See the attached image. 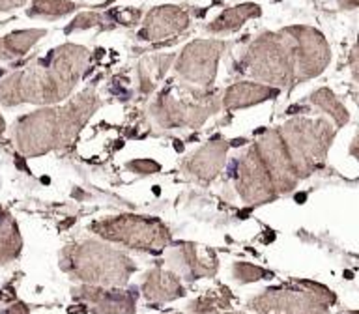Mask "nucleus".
<instances>
[{
	"label": "nucleus",
	"instance_id": "a878e982",
	"mask_svg": "<svg viewBox=\"0 0 359 314\" xmlns=\"http://www.w3.org/2000/svg\"><path fill=\"white\" fill-rule=\"evenodd\" d=\"M131 170L139 174H156L159 172V163L151 161V159H137V161H131L128 165Z\"/></svg>",
	"mask_w": 359,
	"mask_h": 314
},
{
	"label": "nucleus",
	"instance_id": "7ed1b4c3",
	"mask_svg": "<svg viewBox=\"0 0 359 314\" xmlns=\"http://www.w3.org/2000/svg\"><path fill=\"white\" fill-rule=\"evenodd\" d=\"M101 101L94 88L67 101L62 107H45L25 114L13 123L11 137L19 151L28 157L43 156L47 151L69 144L79 129L100 109Z\"/></svg>",
	"mask_w": 359,
	"mask_h": 314
},
{
	"label": "nucleus",
	"instance_id": "f704fd0d",
	"mask_svg": "<svg viewBox=\"0 0 359 314\" xmlns=\"http://www.w3.org/2000/svg\"><path fill=\"white\" fill-rule=\"evenodd\" d=\"M350 314H359V310H353V313H350Z\"/></svg>",
	"mask_w": 359,
	"mask_h": 314
},
{
	"label": "nucleus",
	"instance_id": "423d86ee",
	"mask_svg": "<svg viewBox=\"0 0 359 314\" xmlns=\"http://www.w3.org/2000/svg\"><path fill=\"white\" fill-rule=\"evenodd\" d=\"M335 296L327 288L297 280L296 286L266 288L249 301L257 314H327Z\"/></svg>",
	"mask_w": 359,
	"mask_h": 314
},
{
	"label": "nucleus",
	"instance_id": "6ab92c4d",
	"mask_svg": "<svg viewBox=\"0 0 359 314\" xmlns=\"http://www.w3.org/2000/svg\"><path fill=\"white\" fill-rule=\"evenodd\" d=\"M260 15V6L257 4H241V6H234V8H229V10H224L221 15L212 22V25H208V30L212 34H223V32H230V30H236V28H240L247 19H251V17H258Z\"/></svg>",
	"mask_w": 359,
	"mask_h": 314
},
{
	"label": "nucleus",
	"instance_id": "393cba45",
	"mask_svg": "<svg viewBox=\"0 0 359 314\" xmlns=\"http://www.w3.org/2000/svg\"><path fill=\"white\" fill-rule=\"evenodd\" d=\"M103 21V15L97 13V11H84L81 15H77L72 21V25L66 28V34H72L73 30H84V28L95 27Z\"/></svg>",
	"mask_w": 359,
	"mask_h": 314
},
{
	"label": "nucleus",
	"instance_id": "4468645a",
	"mask_svg": "<svg viewBox=\"0 0 359 314\" xmlns=\"http://www.w3.org/2000/svg\"><path fill=\"white\" fill-rule=\"evenodd\" d=\"M140 290L148 303H154V305L174 301L185 296V288L178 273H174L172 269H165L161 264H156L154 268L146 271Z\"/></svg>",
	"mask_w": 359,
	"mask_h": 314
},
{
	"label": "nucleus",
	"instance_id": "aec40b11",
	"mask_svg": "<svg viewBox=\"0 0 359 314\" xmlns=\"http://www.w3.org/2000/svg\"><path fill=\"white\" fill-rule=\"evenodd\" d=\"M174 60V55L167 56H150L146 60L140 62L139 66V86L140 94H151L161 77L167 73L170 62Z\"/></svg>",
	"mask_w": 359,
	"mask_h": 314
},
{
	"label": "nucleus",
	"instance_id": "f03ea898",
	"mask_svg": "<svg viewBox=\"0 0 359 314\" xmlns=\"http://www.w3.org/2000/svg\"><path fill=\"white\" fill-rule=\"evenodd\" d=\"M88 60L90 53L81 45H60L6 77L0 83V103L6 107L60 103L77 86Z\"/></svg>",
	"mask_w": 359,
	"mask_h": 314
},
{
	"label": "nucleus",
	"instance_id": "9d476101",
	"mask_svg": "<svg viewBox=\"0 0 359 314\" xmlns=\"http://www.w3.org/2000/svg\"><path fill=\"white\" fill-rule=\"evenodd\" d=\"M258 156L262 159L264 167L271 176V182H273L277 193H288L296 187L297 176L296 167L292 163L290 156H288V150H286L285 142L280 139L279 131H268L264 135L262 139L258 140L257 144Z\"/></svg>",
	"mask_w": 359,
	"mask_h": 314
},
{
	"label": "nucleus",
	"instance_id": "1a4fd4ad",
	"mask_svg": "<svg viewBox=\"0 0 359 314\" xmlns=\"http://www.w3.org/2000/svg\"><path fill=\"white\" fill-rule=\"evenodd\" d=\"M236 165V189L243 200L249 204H266L279 195L255 146Z\"/></svg>",
	"mask_w": 359,
	"mask_h": 314
},
{
	"label": "nucleus",
	"instance_id": "2f4dec72",
	"mask_svg": "<svg viewBox=\"0 0 359 314\" xmlns=\"http://www.w3.org/2000/svg\"><path fill=\"white\" fill-rule=\"evenodd\" d=\"M223 314H243V313H226V310H224Z\"/></svg>",
	"mask_w": 359,
	"mask_h": 314
},
{
	"label": "nucleus",
	"instance_id": "f8f14e48",
	"mask_svg": "<svg viewBox=\"0 0 359 314\" xmlns=\"http://www.w3.org/2000/svg\"><path fill=\"white\" fill-rule=\"evenodd\" d=\"M168 268L185 280H198L212 277L217 271L215 252L206 249L202 251L195 243H178L167 254Z\"/></svg>",
	"mask_w": 359,
	"mask_h": 314
},
{
	"label": "nucleus",
	"instance_id": "a211bd4d",
	"mask_svg": "<svg viewBox=\"0 0 359 314\" xmlns=\"http://www.w3.org/2000/svg\"><path fill=\"white\" fill-rule=\"evenodd\" d=\"M232 307V292L223 285L210 288L187 305L193 314H217L219 310H229Z\"/></svg>",
	"mask_w": 359,
	"mask_h": 314
},
{
	"label": "nucleus",
	"instance_id": "0eeeda50",
	"mask_svg": "<svg viewBox=\"0 0 359 314\" xmlns=\"http://www.w3.org/2000/svg\"><path fill=\"white\" fill-rule=\"evenodd\" d=\"M221 101L217 94L208 90L180 86L178 95L174 94V88L161 92L151 105V114L167 129L198 128L208 116L217 112Z\"/></svg>",
	"mask_w": 359,
	"mask_h": 314
},
{
	"label": "nucleus",
	"instance_id": "bb28decb",
	"mask_svg": "<svg viewBox=\"0 0 359 314\" xmlns=\"http://www.w3.org/2000/svg\"><path fill=\"white\" fill-rule=\"evenodd\" d=\"M27 0H0V11H11L25 6Z\"/></svg>",
	"mask_w": 359,
	"mask_h": 314
},
{
	"label": "nucleus",
	"instance_id": "412c9836",
	"mask_svg": "<svg viewBox=\"0 0 359 314\" xmlns=\"http://www.w3.org/2000/svg\"><path fill=\"white\" fill-rule=\"evenodd\" d=\"M21 245L22 241L17 223L8 213H0V264L13 260L21 251Z\"/></svg>",
	"mask_w": 359,
	"mask_h": 314
},
{
	"label": "nucleus",
	"instance_id": "ddd939ff",
	"mask_svg": "<svg viewBox=\"0 0 359 314\" xmlns=\"http://www.w3.org/2000/svg\"><path fill=\"white\" fill-rule=\"evenodd\" d=\"M187 27H189L187 11L182 10L180 6H159L146 15L144 25L137 34V38L144 41H156L184 32Z\"/></svg>",
	"mask_w": 359,
	"mask_h": 314
},
{
	"label": "nucleus",
	"instance_id": "f257e3e1",
	"mask_svg": "<svg viewBox=\"0 0 359 314\" xmlns=\"http://www.w3.org/2000/svg\"><path fill=\"white\" fill-rule=\"evenodd\" d=\"M330 53L318 32L305 27L266 32L251 43L238 71L268 84L285 86L318 75Z\"/></svg>",
	"mask_w": 359,
	"mask_h": 314
},
{
	"label": "nucleus",
	"instance_id": "6e6552de",
	"mask_svg": "<svg viewBox=\"0 0 359 314\" xmlns=\"http://www.w3.org/2000/svg\"><path fill=\"white\" fill-rule=\"evenodd\" d=\"M229 49L226 41L219 39H196L191 41L176 60V73L196 88L208 90L217 75L219 58Z\"/></svg>",
	"mask_w": 359,
	"mask_h": 314
},
{
	"label": "nucleus",
	"instance_id": "2eb2a0df",
	"mask_svg": "<svg viewBox=\"0 0 359 314\" xmlns=\"http://www.w3.org/2000/svg\"><path fill=\"white\" fill-rule=\"evenodd\" d=\"M277 95H279V88H273L269 84L236 83L224 92L223 107L226 111H236V109L257 105L266 100H273Z\"/></svg>",
	"mask_w": 359,
	"mask_h": 314
},
{
	"label": "nucleus",
	"instance_id": "5701e85b",
	"mask_svg": "<svg viewBox=\"0 0 359 314\" xmlns=\"http://www.w3.org/2000/svg\"><path fill=\"white\" fill-rule=\"evenodd\" d=\"M232 277H234V280H238L240 285H247V282H257V280H262V279H271L273 273L268 271V269L260 268V266H255V264L236 262L234 266H232Z\"/></svg>",
	"mask_w": 359,
	"mask_h": 314
},
{
	"label": "nucleus",
	"instance_id": "72a5a7b5",
	"mask_svg": "<svg viewBox=\"0 0 359 314\" xmlns=\"http://www.w3.org/2000/svg\"><path fill=\"white\" fill-rule=\"evenodd\" d=\"M165 314H184V313H165Z\"/></svg>",
	"mask_w": 359,
	"mask_h": 314
},
{
	"label": "nucleus",
	"instance_id": "20e7f679",
	"mask_svg": "<svg viewBox=\"0 0 359 314\" xmlns=\"http://www.w3.org/2000/svg\"><path fill=\"white\" fill-rule=\"evenodd\" d=\"M60 268L73 279L94 286H126L137 271L131 258L100 240H83L64 247Z\"/></svg>",
	"mask_w": 359,
	"mask_h": 314
},
{
	"label": "nucleus",
	"instance_id": "4be33fe9",
	"mask_svg": "<svg viewBox=\"0 0 359 314\" xmlns=\"http://www.w3.org/2000/svg\"><path fill=\"white\" fill-rule=\"evenodd\" d=\"M77 10L73 0H32L28 8V17H41V19H58Z\"/></svg>",
	"mask_w": 359,
	"mask_h": 314
},
{
	"label": "nucleus",
	"instance_id": "9b49d317",
	"mask_svg": "<svg viewBox=\"0 0 359 314\" xmlns=\"http://www.w3.org/2000/svg\"><path fill=\"white\" fill-rule=\"evenodd\" d=\"M137 297V288L123 290L122 286L83 285L73 290V299L84 303L90 314H135Z\"/></svg>",
	"mask_w": 359,
	"mask_h": 314
},
{
	"label": "nucleus",
	"instance_id": "c85d7f7f",
	"mask_svg": "<svg viewBox=\"0 0 359 314\" xmlns=\"http://www.w3.org/2000/svg\"><path fill=\"white\" fill-rule=\"evenodd\" d=\"M339 4L342 8H355V6H359V0H339Z\"/></svg>",
	"mask_w": 359,
	"mask_h": 314
},
{
	"label": "nucleus",
	"instance_id": "c756f323",
	"mask_svg": "<svg viewBox=\"0 0 359 314\" xmlns=\"http://www.w3.org/2000/svg\"><path fill=\"white\" fill-rule=\"evenodd\" d=\"M6 131V122H4V118H2V114H0V135L4 133Z\"/></svg>",
	"mask_w": 359,
	"mask_h": 314
},
{
	"label": "nucleus",
	"instance_id": "f3484780",
	"mask_svg": "<svg viewBox=\"0 0 359 314\" xmlns=\"http://www.w3.org/2000/svg\"><path fill=\"white\" fill-rule=\"evenodd\" d=\"M43 28H28V30H17V32L6 34L0 38V60L11 62L21 58L38 43L45 36Z\"/></svg>",
	"mask_w": 359,
	"mask_h": 314
},
{
	"label": "nucleus",
	"instance_id": "cd10ccee",
	"mask_svg": "<svg viewBox=\"0 0 359 314\" xmlns=\"http://www.w3.org/2000/svg\"><path fill=\"white\" fill-rule=\"evenodd\" d=\"M4 314H30V313H28V307L25 305V303H15V305L8 307V310H6Z\"/></svg>",
	"mask_w": 359,
	"mask_h": 314
},
{
	"label": "nucleus",
	"instance_id": "7c9ffc66",
	"mask_svg": "<svg viewBox=\"0 0 359 314\" xmlns=\"http://www.w3.org/2000/svg\"><path fill=\"white\" fill-rule=\"evenodd\" d=\"M353 153H358L359 156V139H358V144L353 146Z\"/></svg>",
	"mask_w": 359,
	"mask_h": 314
},
{
	"label": "nucleus",
	"instance_id": "dca6fc26",
	"mask_svg": "<svg viewBox=\"0 0 359 314\" xmlns=\"http://www.w3.org/2000/svg\"><path fill=\"white\" fill-rule=\"evenodd\" d=\"M226 148L229 146L224 144V142H210V144L201 148V150L187 159L185 168L201 179L215 178L224 165Z\"/></svg>",
	"mask_w": 359,
	"mask_h": 314
},
{
	"label": "nucleus",
	"instance_id": "b1692460",
	"mask_svg": "<svg viewBox=\"0 0 359 314\" xmlns=\"http://www.w3.org/2000/svg\"><path fill=\"white\" fill-rule=\"evenodd\" d=\"M313 103H316L318 107H322L324 111H327L331 116L335 118L337 123H344L348 120V114H346V109L337 101V97L331 94L330 90H318V92H314L313 94Z\"/></svg>",
	"mask_w": 359,
	"mask_h": 314
},
{
	"label": "nucleus",
	"instance_id": "39448f33",
	"mask_svg": "<svg viewBox=\"0 0 359 314\" xmlns=\"http://www.w3.org/2000/svg\"><path fill=\"white\" fill-rule=\"evenodd\" d=\"M90 228L105 241H112L135 251L161 252L170 243L168 226L157 217L123 213L97 219Z\"/></svg>",
	"mask_w": 359,
	"mask_h": 314
},
{
	"label": "nucleus",
	"instance_id": "473e14b6",
	"mask_svg": "<svg viewBox=\"0 0 359 314\" xmlns=\"http://www.w3.org/2000/svg\"><path fill=\"white\" fill-rule=\"evenodd\" d=\"M2 75H4V69H2V67H0V77H2Z\"/></svg>",
	"mask_w": 359,
	"mask_h": 314
}]
</instances>
